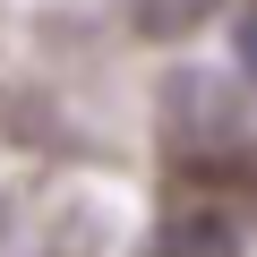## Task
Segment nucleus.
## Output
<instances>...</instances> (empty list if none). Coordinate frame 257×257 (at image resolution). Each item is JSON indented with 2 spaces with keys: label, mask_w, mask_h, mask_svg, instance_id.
I'll return each mask as SVG.
<instances>
[{
  "label": "nucleus",
  "mask_w": 257,
  "mask_h": 257,
  "mask_svg": "<svg viewBox=\"0 0 257 257\" xmlns=\"http://www.w3.org/2000/svg\"><path fill=\"white\" fill-rule=\"evenodd\" d=\"M257 231V163L231 146H189L163 180V223L155 257H240Z\"/></svg>",
  "instance_id": "f257e3e1"
},
{
  "label": "nucleus",
  "mask_w": 257,
  "mask_h": 257,
  "mask_svg": "<svg viewBox=\"0 0 257 257\" xmlns=\"http://www.w3.org/2000/svg\"><path fill=\"white\" fill-rule=\"evenodd\" d=\"M214 9H223V0H146L138 26H146V35H189V26H206Z\"/></svg>",
  "instance_id": "f03ea898"
}]
</instances>
